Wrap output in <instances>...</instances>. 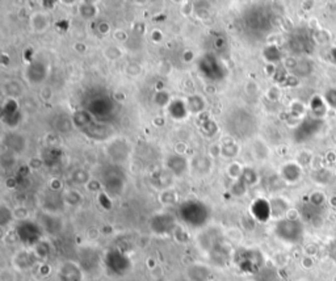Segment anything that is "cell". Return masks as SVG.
Returning a JSON list of instances; mask_svg holds the SVG:
<instances>
[{
  "mask_svg": "<svg viewBox=\"0 0 336 281\" xmlns=\"http://www.w3.org/2000/svg\"><path fill=\"white\" fill-rule=\"evenodd\" d=\"M276 235L285 242L297 243L302 239L303 227L295 220H283L276 225Z\"/></svg>",
  "mask_w": 336,
  "mask_h": 281,
  "instance_id": "6da1fadb",
  "label": "cell"
},
{
  "mask_svg": "<svg viewBox=\"0 0 336 281\" xmlns=\"http://www.w3.org/2000/svg\"><path fill=\"white\" fill-rule=\"evenodd\" d=\"M16 234L25 246H37L41 242V229L32 221H23L16 229Z\"/></svg>",
  "mask_w": 336,
  "mask_h": 281,
  "instance_id": "7a4b0ae2",
  "label": "cell"
},
{
  "mask_svg": "<svg viewBox=\"0 0 336 281\" xmlns=\"http://www.w3.org/2000/svg\"><path fill=\"white\" fill-rule=\"evenodd\" d=\"M105 262H107V267L109 268V271L116 275H124L125 272H127L130 267V262L127 256L117 250L108 252Z\"/></svg>",
  "mask_w": 336,
  "mask_h": 281,
  "instance_id": "3957f363",
  "label": "cell"
},
{
  "mask_svg": "<svg viewBox=\"0 0 336 281\" xmlns=\"http://www.w3.org/2000/svg\"><path fill=\"white\" fill-rule=\"evenodd\" d=\"M263 256L260 255V252L253 250L245 251L241 256V262L239 266L245 272H255L261 267L263 264Z\"/></svg>",
  "mask_w": 336,
  "mask_h": 281,
  "instance_id": "277c9868",
  "label": "cell"
},
{
  "mask_svg": "<svg viewBox=\"0 0 336 281\" xmlns=\"http://www.w3.org/2000/svg\"><path fill=\"white\" fill-rule=\"evenodd\" d=\"M58 278L59 281H82L83 274H82L81 267L77 263L66 262L63 263L58 271Z\"/></svg>",
  "mask_w": 336,
  "mask_h": 281,
  "instance_id": "5b68a950",
  "label": "cell"
},
{
  "mask_svg": "<svg viewBox=\"0 0 336 281\" xmlns=\"http://www.w3.org/2000/svg\"><path fill=\"white\" fill-rule=\"evenodd\" d=\"M153 230L157 234H167L168 231H171L175 227V222L171 218V216H157L155 220L151 224Z\"/></svg>",
  "mask_w": 336,
  "mask_h": 281,
  "instance_id": "8992f818",
  "label": "cell"
},
{
  "mask_svg": "<svg viewBox=\"0 0 336 281\" xmlns=\"http://www.w3.org/2000/svg\"><path fill=\"white\" fill-rule=\"evenodd\" d=\"M36 259H37V256H36L35 252L23 251V252H19L15 256V266L19 270H28V268H31L35 264Z\"/></svg>",
  "mask_w": 336,
  "mask_h": 281,
  "instance_id": "52a82bcc",
  "label": "cell"
},
{
  "mask_svg": "<svg viewBox=\"0 0 336 281\" xmlns=\"http://www.w3.org/2000/svg\"><path fill=\"white\" fill-rule=\"evenodd\" d=\"M32 21H33V29L37 32L45 31L49 25V20H47V16L45 13H36L32 17Z\"/></svg>",
  "mask_w": 336,
  "mask_h": 281,
  "instance_id": "ba28073f",
  "label": "cell"
},
{
  "mask_svg": "<svg viewBox=\"0 0 336 281\" xmlns=\"http://www.w3.org/2000/svg\"><path fill=\"white\" fill-rule=\"evenodd\" d=\"M50 252V246L47 244V242H40L37 246H35V254L37 258L45 259L47 258V255Z\"/></svg>",
  "mask_w": 336,
  "mask_h": 281,
  "instance_id": "9c48e42d",
  "label": "cell"
},
{
  "mask_svg": "<svg viewBox=\"0 0 336 281\" xmlns=\"http://www.w3.org/2000/svg\"><path fill=\"white\" fill-rule=\"evenodd\" d=\"M11 220H12V212L9 210V209L5 208V205H3L1 209H0V224H1V226H5V225H7Z\"/></svg>",
  "mask_w": 336,
  "mask_h": 281,
  "instance_id": "30bf717a",
  "label": "cell"
},
{
  "mask_svg": "<svg viewBox=\"0 0 336 281\" xmlns=\"http://www.w3.org/2000/svg\"><path fill=\"white\" fill-rule=\"evenodd\" d=\"M229 175L231 177H234V179H237V177H242V175H243V168H242V166L239 164V163H233L231 166L229 167Z\"/></svg>",
  "mask_w": 336,
  "mask_h": 281,
  "instance_id": "8fae6325",
  "label": "cell"
},
{
  "mask_svg": "<svg viewBox=\"0 0 336 281\" xmlns=\"http://www.w3.org/2000/svg\"><path fill=\"white\" fill-rule=\"evenodd\" d=\"M100 32H101V33H108V32H109V24L107 23L101 24V25H100Z\"/></svg>",
  "mask_w": 336,
  "mask_h": 281,
  "instance_id": "7c38bea8",
  "label": "cell"
},
{
  "mask_svg": "<svg viewBox=\"0 0 336 281\" xmlns=\"http://www.w3.org/2000/svg\"><path fill=\"white\" fill-rule=\"evenodd\" d=\"M51 188L54 189H59L61 188V183H59V180H57V179H54V180H51Z\"/></svg>",
  "mask_w": 336,
  "mask_h": 281,
  "instance_id": "4fadbf2b",
  "label": "cell"
},
{
  "mask_svg": "<svg viewBox=\"0 0 336 281\" xmlns=\"http://www.w3.org/2000/svg\"><path fill=\"white\" fill-rule=\"evenodd\" d=\"M153 37H154V41H161V40H162V33H161V32L155 31V32H154Z\"/></svg>",
  "mask_w": 336,
  "mask_h": 281,
  "instance_id": "5bb4252c",
  "label": "cell"
},
{
  "mask_svg": "<svg viewBox=\"0 0 336 281\" xmlns=\"http://www.w3.org/2000/svg\"><path fill=\"white\" fill-rule=\"evenodd\" d=\"M40 164H41V161H36V159L33 162L31 161V167H33V168H39Z\"/></svg>",
  "mask_w": 336,
  "mask_h": 281,
  "instance_id": "9a60e30c",
  "label": "cell"
},
{
  "mask_svg": "<svg viewBox=\"0 0 336 281\" xmlns=\"http://www.w3.org/2000/svg\"><path fill=\"white\" fill-rule=\"evenodd\" d=\"M192 58H193V53L192 51H189V53H185V61L187 62H189V61H192Z\"/></svg>",
  "mask_w": 336,
  "mask_h": 281,
  "instance_id": "2e32d148",
  "label": "cell"
}]
</instances>
